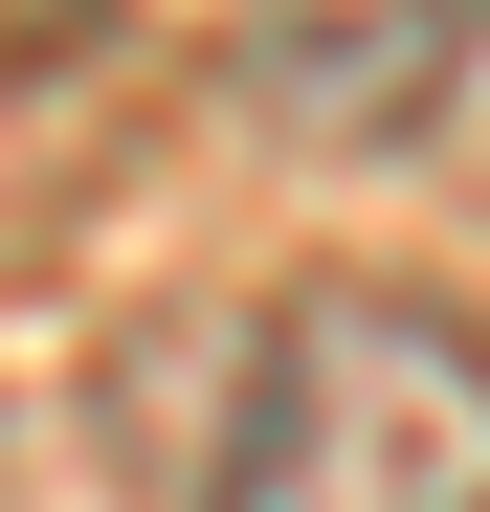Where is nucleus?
<instances>
[{
	"instance_id": "1",
	"label": "nucleus",
	"mask_w": 490,
	"mask_h": 512,
	"mask_svg": "<svg viewBox=\"0 0 490 512\" xmlns=\"http://www.w3.org/2000/svg\"><path fill=\"white\" fill-rule=\"evenodd\" d=\"M201 512H490V334L424 290H268Z\"/></svg>"
},
{
	"instance_id": "2",
	"label": "nucleus",
	"mask_w": 490,
	"mask_h": 512,
	"mask_svg": "<svg viewBox=\"0 0 490 512\" xmlns=\"http://www.w3.org/2000/svg\"><path fill=\"white\" fill-rule=\"evenodd\" d=\"M90 45H179L223 67V90H268V112H424L446 90V45H468V0H0V67H90Z\"/></svg>"
}]
</instances>
